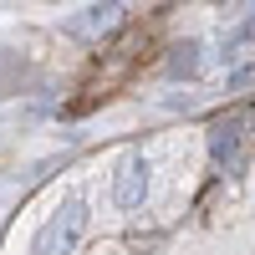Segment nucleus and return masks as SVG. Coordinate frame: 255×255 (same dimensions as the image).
Wrapping results in <instances>:
<instances>
[{
    "instance_id": "f257e3e1",
    "label": "nucleus",
    "mask_w": 255,
    "mask_h": 255,
    "mask_svg": "<svg viewBox=\"0 0 255 255\" xmlns=\"http://www.w3.org/2000/svg\"><path fill=\"white\" fill-rule=\"evenodd\" d=\"M82 230H87V209H82L77 199H72V204H61L56 215L41 225V235H36V255H67V250L82 240Z\"/></svg>"
},
{
    "instance_id": "f03ea898",
    "label": "nucleus",
    "mask_w": 255,
    "mask_h": 255,
    "mask_svg": "<svg viewBox=\"0 0 255 255\" xmlns=\"http://www.w3.org/2000/svg\"><path fill=\"white\" fill-rule=\"evenodd\" d=\"M143 194H148V163L143 158H128L123 174H118V184H113V199L123 209H133V204H143Z\"/></svg>"
}]
</instances>
